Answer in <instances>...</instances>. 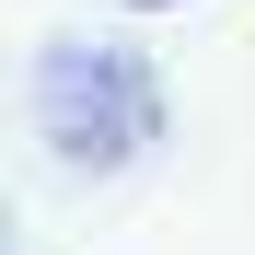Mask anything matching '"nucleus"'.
Here are the masks:
<instances>
[{
  "label": "nucleus",
  "mask_w": 255,
  "mask_h": 255,
  "mask_svg": "<svg viewBox=\"0 0 255 255\" xmlns=\"http://www.w3.org/2000/svg\"><path fill=\"white\" fill-rule=\"evenodd\" d=\"M128 12H162V0H128Z\"/></svg>",
  "instance_id": "obj_2"
},
{
  "label": "nucleus",
  "mask_w": 255,
  "mask_h": 255,
  "mask_svg": "<svg viewBox=\"0 0 255 255\" xmlns=\"http://www.w3.org/2000/svg\"><path fill=\"white\" fill-rule=\"evenodd\" d=\"M35 128L70 151V162H128L162 128V93H151V70L128 58V47H47V70H35Z\"/></svg>",
  "instance_id": "obj_1"
}]
</instances>
